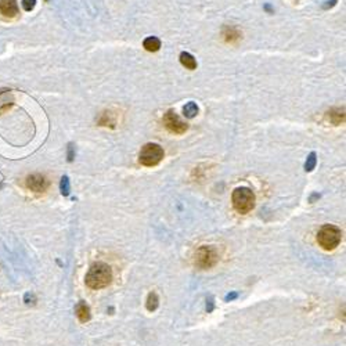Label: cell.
<instances>
[{
	"instance_id": "cell-1",
	"label": "cell",
	"mask_w": 346,
	"mask_h": 346,
	"mask_svg": "<svg viewBox=\"0 0 346 346\" xmlns=\"http://www.w3.org/2000/svg\"><path fill=\"white\" fill-rule=\"evenodd\" d=\"M111 281H112V270L103 262H97L92 265L85 277L86 285L92 289L106 288L111 284Z\"/></svg>"
},
{
	"instance_id": "cell-2",
	"label": "cell",
	"mask_w": 346,
	"mask_h": 346,
	"mask_svg": "<svg viewBox=\"0 0 346 346\" xmlns=\"http://www.w3.org/2000/svg\"><path fill=\"white\" fill-rule=\"evenodd\" d=\"M231 202L236 211L241 215H245L255 206V194L248 187H238L233 191Z\"/></svg>"
},
{
	"instance_id": "cell-3",
	"label": "cell",
	"mask_w": 346,
	"mask_h": 346,
	"mask_svg": "<svg viewBox=\"0 0 346 346\" xmlns=\"http://www.w3.org/2000/svg\"><path fill=\"white\" fill-rule=\"evenodd\" d=\"M342 240V231L338 229L337 226L332 224H326L323 226L317 233V242L318 245L326 251H332L339 245Z\"/></svg>"
},
{
	"instance_id": "cell-4",
	"label": "cell",
	"mask_w": 346,
	"mask_h": 346,
	"mask_svg": "<svg viewBox=\"0 0 346 346\" xmlns=\"http://www.w3.org/2000/svg\"><path fill=\"white\" fill-rule=\"evenodd\" d=\"M164 157V148L161 145L157 144V143H148L142 148V151L139 154V162L143 166L153 168V166L161 164Z\"/></svg>"
},
{
	"instance_id": "cell-5",
	"label": "cell",
	"mask_w": 346,
	"mask_h": 346,
	"mask_svg": "<svg viewBox=\"0 0 346 346\" xmlns=\"http://www.w3.org/2000/svg\"><path fill=\"white\" fill-rule=\"evenodd\" d=\"M219 260L216 250L211 245H202L195 252V266L202 270L211 269Z\"/></svg>"
},
{
	"instance_id": "cell-6",
	"label": "cell",
	"mask_w": 346,
	"mask_h": 346,
	"mask_svg": "<svg viewBox=\"0 0 346 346\" xmlns=\"http://www.w3.org/2000/svg\"><path fill=\"white\" fill-rule=\"evenodd\" d=\"M164 125L173 135H183L189 129V125L173 110H169V111L165 112Z\"/></svg>"
},
{
	"instance_id": "cell-7",
	"label": "cell",
	"mask_w": 346,
	"mask_h": 346,
	"mask_svg": "<svg viewBox=\"0 0 346 346\" xmlns=\"http://www.w3.org/2000/svg\"><path fill=\"white\" fill-rule=\"evenodd\" d=\"M25 184L29 190L33 192H45L48 189V180L40 173L29 174L25 180Z\"/></svg>"
},
{
	"instance_id": "cell-8",
	"label": "cell",
	"mask_w": 346,
	"mask_h": 346,
	"mask_svg": "<svg viewBox=\"0 0 346 346\" xmlns=\"http://www.w3.org/2000/svg\"><path fill=\"white\" fill-rule=\"evenodd\" d=\"M0 13L4 17L13 18L18 14V4L17 0H0Z\"/></svg>"
},
{
	"instance_id": "cell-9",
	"label": "cell",
	"mask_w": 346,
	"mask_h": 346,
	"mask_svg": "<svg viewBox=\"0 0 346 346\" xmlns=\"http://www.w3.org/2000/svg\"><path fill=\"white\" fill-rule=\"evenodd\" d=\"M326 121L332 125H342L345 122V110L344 108H331L326 112Z\"/></svg>"
},
{
	"instance_id": "cell-10",
	"label": "cell",
	"mask_w": 346,
	"mask_h": 346,
	"mask_svg": "<svg viewBox=\"0 0 346 346\" xmlns=\"http://www.w3.org/2000/svg\"><path fill=\"white\" fill-rule=\"evenodd\" d=\"M221 36L223 39L227 42V43H236L237 40L241 39V32L236 27H224L223 32H221Z\"/></svg>"
},
{
	"instance_id": "cell-11",
	"label": "cell",
	"mask_w": 346,
	"mask_h": 346,
	"mask_svg": "<svg viewBox=\"0 0 346 346\" xmlns=\"http://www.w3.org/2000/svg\"><path fill=\"white\" fill-rule=\"evenodd\" d=\"M98 125L114 129L116 126V114L112 111H106L98 118Z\"/></svg>"
},
{
	"instance_id": "cell-12",
	"label": "cell",
	"mask_w": 346,
	"mask_h": 346,
	"mask_svg": "<svg viewBox=\"0 0 346 346\" xmlns=\"http://www.w3.org/2000/svg\"><path fill=\"white\" fill-rule=\"evenodd\" d=\"M143 46H144L147 51L155 53V51H158L161 48V40L158 38H155V36H150V38H147L143 42Z\"/></svg>"
},
{
	"instance_id": "cell-13",
	"label": "cell",
	"mask_w": 346,
	"mask_h": 346,
	"mask_svg": "<svg viewBox=\"0 0 346 346\" xmlns=\"http://www.w3.org/2000/svg\"><path fill=\"white\" fill-rule=\"evenodd\" d=\"M180 63H182L183 67H186L187 69H190V71H194V69L197 68L195 58L192 57L190 53H186V51H183L182 54H180Z\"/></svg>"
},
{
	"instance_id": "cell-14",
	"label": "cell",
	"mask_w": 346,
	"mask_h": 346,
	"mask_svg": "<svg viewBox=\"0 0 346 346\" xmlns=\"http://www.w3.org/2000/svg\"><path fill=\"white\" fill-rule=\"evenodd\" d=\"M77 316L78 318H79V321H82V323L89 321V318H90V310H89V306H87L86 303L80 302V303L78 305Z\"/></svg>"
},
{
	"instance_id": "cell-15",
	"label": "cell",
	"mask_w": 346,
	"mask_h": 346,
	"mask_svg": "<svg viewBox=\"0 0 346 346\" xmlns=\"http://www.w3.org/2000/svg\"><path fill=\"white\" fill-rule=\"evenodd\" d=\"M183 114H184V116H186V118H189V119L195 118V116H197V114H198V106H197L194 101L187 103L186 106L183 107Z\"/></svg>"
},
{
	"instance_id": "cell-16",
	"label": "cell",
	"mask_w": 346,
	"mask_h": 346,
	"mask_svg": "<svg viewBox=\"0 0 346 346\" xmlns=\"http://www.w3.org/2000/svg\"><path fill=\"white\" fill-rule=\"evenodd\" d=\"M316 164H317V157H316V153H310L305 162V171L306 172H312L315 168H316Z\"/></svg>"
},
{
	"instance_id": "cell-17",
	"label": "cell",
	"mask_w": 346,
	"mask_h": 346,
	"mask_svg": "<svg viewBox=\"0 0 346 346\" xmlns=\"http://www.w3.org/2000/svg\"><path fill=\"white\" fill-rule=\"evenodd\" d=\"M157 308H158V297H157L155 292H151L147 298V309L150 312H154Z\"/></svg>"
},
{
	"instance_id": "cell-18",
	"label": "cell",
	"mask_w": 346,
	"mask_h": 346,
	"mask_svg": "<svg viewBox=\"0 0 346 346\" xmlns=\"http://www.w3.org/2000/svg\"><path fill=\"white\" fill-rule=\"evenodd\" d=\"M60 189H61L63 195H68V194H69L71 186H69V179H68L67 176H64V177L61 179V183H60Z\"/></svg>"
},
{
	"instance_id": "cell-19",
	"label": "cell",
	"mask_w": 346,
	"mask_h": 346,
	"mask_svg": "<svg viewBox=\"0 0 346 346\" xmlns=\"http://www.w3.org/2000/svg\"><path fill=\"white\" fill-rule=\"evenodd\" d=\"M22 7L25 11H32L35 9V4H36V0H22Z\"/></svg>"
},
{
	"instance_id": "cell-20",
	"label": "cell",
	"mask_w": 346,
	"mask_h": 346,
	"mask_svg": "<svg viewBox=\"0 0 346 346\" xmlns=\"http://www.w3.org/2000/svg\"><path fill=\"white\" fill-rule=\"evenodd\" d=\"M74 144H69L68 145V161L69 162H72L74 161V158H75V151H74Z\"/></svg>"
},
{
	"instance_id": "cell-21",
	"label": "cell",
	"mask_w": 346,
	"mask_h": 346,
	"mask_svg": "<svg viewBox=\"0 0 346 346\" xmlns=\"http://www.w3.org/2000/svg\"><path fill=\"white\" fill-rule=\"evenodd\" d=\"M327 3H330V4H326V6H324V9H328V7H332V6H335L337 0H331V1H327Z\"/></svg>"
}]
</instances>
